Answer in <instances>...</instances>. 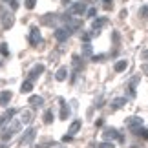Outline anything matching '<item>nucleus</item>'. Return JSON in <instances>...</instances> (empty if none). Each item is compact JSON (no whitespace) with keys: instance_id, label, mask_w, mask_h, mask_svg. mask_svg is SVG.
<instances>
[{"instance_id":"nucleus-1","label":"nucleus","mask_w":148,"mask_h":148,"mask_svg":"<svg viewBox=\"0 0 148 148\" xmlns=\"http://www.w3.org/2000/svg\"><path fill=\"white\" fill-rule=\"evenodd\" d=\"M126 126H130V128H134V132H137V126H143V119L141 117H126Z\"/></svg>"},{"instance_id":"nucleus-2","label":"nucleus","mask_w":148,"mask_h":148,"mask_svg":"<svg viewBox=\"0 0 148 148\" xmlns=\"http://www.w3.org/2000/svg\"><path fill=\"white\" fill-rule=\"evenodd\" d=\"M29 44H31V46H38V44H40V31H38V27H31V31H29Z\"/></svg>"},{"instance_id":"nucleus-3","label":"nucleus","mask_w":148,"mask_h":148,"mask_svg":"<svg viewBox=\"0 0 148 148\" xmlns=\"http://www.w3.org/2000/svg\"><path fill=\"white\" fill-rule=\"evenodd\" d=\"M35 128H29V130H26V132H24V135H22V139H20V143L22 145H29L31 143V141L33 139H35Z\"/></svg>"},{"instance_id":"nucleus-4","label":"nucleus","mask_w":148,"mask_h":148,"mask_svg":"<svg viewBox=\"0 0 148 148\" xmlns=\"http://www.w3.org/2000/svg\"><path fill=\"white\" fill-rule=\"evenodd\" d=\"M68 37H70V31H68L66 27H59V29H55V38L59 42H64Z\"/></svg>"},{"instance_id":"nucleus-5","label":"nucleus","mask_w":148,"mask_h":148,"mask_svg":"<svg viewBox=\"0 0 148 148\" xmlns=\"http://www.w3.org/2000/svg\"><path fill=\"white\" fill-rule=\"evenodd\" d=\"M84 11H86V4H82V2H75L70 8V13H73V15H82Z\"/></svg>"},{"instance_id":"nucleus-6","label":"nucleus","mask_w":148,"mask_h":148,"mask_svg":"<svg viewBox=\"0 0 148 148\" xmlns=\"http://www.w3.org/2000/svg\"><path fill=\"white\" fill-rule=\"evenodd\" d=\"M2 26H4V29H9V27L13 26V15L11 13L2 11Z\"/></svg>"},{"instance_id":"nucleus-7","label":"nucleus","mask_w":148,"mask_h":148,"mask_svg":"<svg viewBox=\"0 0 148 148\" xmlns=\"http://www.w3.org/2000/svg\"><path fill=\"white\" fill-rule=\"evenodd\" d=\"M59 102H60V119H62V121H66L68 115L71 113V112H70V106L66 104V101H64V99H60Z\"/></svg>"},{"instance_id":"nucleus-8","label":"nucleus","mask_w":148,"mask_h":148,"mask_svg":"<svg viewBox=\"0 0 148 148\" xmlns=\"http://www.w3.org/2000/svg\"><path fill=\"white\" fill-rule=\"evenodd\" d=\"M104 139H117V141H123V135L117 132V130H113V128H110V130H106L104 132V135H102Z\"/></svg>"},{"instance_id":"nucleus-9","label":"nucleus","mask_w":148,"mask_h":148,"mask_svg":"<svg viewBox=\"0 0 148 148\" xmlns=\"http://www.w3.org/2000/svg\"><path fill=\"white\" fill-rule=\"evenodd\" d=\"M44 73V66L42 64H37L35 68H33V70L29 71V81H33V79H37L38 75H42Z\"/></svg>"},{"instance_id":"nucleus-10","label":"nucleus","mask_w":148,"mask_h":148,"mask_svg":"<svg viewBox=\"0 0 148 148\" xmlns=\"http://www.w3.org/2000/svg\"><path fill=\"white\" fill-rule=\"evenodd\" d=\"M20 128H22V123H20V119H13V121L9 123V128H8V130H9L11 134H15V132H18Z\"/></svg>"},{"instance_id":"nucleus-11","label":"nucleus","mask_w":148,"mask_h":148,"mask_svg":"<svg viewBox=\"0 0 148 148\" xmlns=\"http://www.w3.org/2000/svg\"><path fill=\"white\" fill-rule=\"evenodd\" d=\"M11 97H13V93H11V92H8V90H5V92H2V93H0V104L5 106V104L11 101Z\"/></svg>"},{"instance_id":"nucleus-12","label":"nucleus","mask_w":148,"mask_h":148,"mask_svg":"<svg viewBox=\"0 0 148 148\" xmlns=\"http://www.w3.org/2000/svg\"><path fill=\"white\" fill-rule=\"evenodd\" d=\"M124 104H126V97H117L115 101H112V110H119Z\"/></svg>"},{"instance_id":"nucleus-13","label":"nucleus","mask_w":148,"mask_h":148,"mask_svg":"<svg viewBox=\"0 0 148 148\" xmlns=\"http://www.w3.org/2000/svg\"><path fill=\"white\" fill-rule=\"evenodd\" d=\"M128 68V60H119V62H115V66H113V70H115L117 73H121V71H124Z\"/></svg>"},{"instance_id":"nucleus-14","label":"nucleus","mask_w":148,"mask_h":148,"mask_svg":"<svg viewBox=\"0 0 148 148\" xmlns=\"http://www.w3.org/2000/svg\"><path fill=\"white\" fill-rule=\"evenodd\" d=\"M29 104L31 106H42L44 104V99L40 97V95H33V97H29Z\"/></svg>"},{"instance_id":"nucleus-15","label":"nucleus","mask_w":148,"mask_h":148,"mask_svg":"<svg viewBox=\"0 0 148 148\" xmlns=\"http://www.w3.org/2000/svg\"><path fill=\"white\" fill-rule=\"evenodd\" d=\"M68 77V68H59V71L55 73V79L57 81H64Z\"/></svg>"},{"instance_id":"nucleus-16","label":"nucleus","mask_w":148,"mask_h":148,"mask_svg":"<svg viewBox=\"0 0 148 148\" xmlns=\"http://www.w3.org/2000/svg\"><path fill=\"white\" fill-rule=\"evenodd\" d=\"M31 90H33V82H31V81H26V82L20 86V92H22V93H29Z\"/></svg>"},{"instance_id":"nucleus-17","label":"nucleus","mask_w":148,"mask_h":148,"mask_svg":"<svg viewBox=\"0 0 148 148\" xmlns=\"http://www.w3.org/2000/svg\"><path fill=\"white\" fill-rule=\"evenodd\" d=\"M42 121L46 123V124H51V123H53V112H51V110L44 112V115H42Z\"/></svg>"},{"instance_id":"nucleus-18","label":"nucleus","mask_w":148,"mask_h":148,"mask_svg":"<svg viewBox=\"0 0 148 148\" xmlns=\"http://www.w3.org/2000/svg\"><path fill=\"white\" fill-rule=\"evenodd\" d=\"M79 130H81V121H73L70 126V135H75Z\"/></svg>"},{"instance_id":"nucleus-19","label":"nucleus","mask_w":148,"mask_h":148,"mask_svg":"<svg viewBox=\"0 0 148 148\" xmlns=\"http://www.w3.org/2000/svg\"><path fill=\"white\" fill-rule=\"evenodd\" d=\"M104 24H106V18H95L93 20V31H99Z\"/></svg>"},{"instance_id":"nucleus-20","label":"nucleus","mask_w":148,"mask_h":148,"mask_svg":"<svg viewBox=\"0 0 148 148\" xmlns=\"http://www.w3.org/2000/svg\"><path fill=\"white\" fill-rule=\"evenodd\" d=\"M31 119H33V113L31 112H24V113H22V117H20V123L22 124H27Z\"/></svg>"},{"instance_id":"nucleus-21","label":"nucleus","mask_w":148,"mask_h":148,"mask_svg":"<svg viewBox=\"0 0 148 148\" xmlns=\"http://www.w3.org/2000/svg\"><path fill=\"white\" fill-rule=\"evenodd\" d=\"M11 135H13V134H11V132H9L8 128H5L4 132L0 134V141H8V139H11Z\"/></svg>"},{"instance_id":"nucleus-22","label":"nucleus","mask_w":148,"mask_h":148,"mask_svg":"<svg viewBox=\"0 0 148 148\" xmlns=\"http://www.w3.org/2000/svg\"><path fill=\"white\" fill-rule=\"evenodd\" d=\"M73 68H75V70H81V59H79V55H73Z\"/></svg>"},{"instance_id":"nucleus-23","label":"nucleus","mask_w":148,"mask_h":148,"mask_svg":"<svg viewBox=\"0 0 148 148\" xmlns=\"http://www.w3.org/2000/svg\"><path fill=\"white\" fill-rule=\"evenodd\" d=\"M0 53H2L4 57H8V55H9V48H8V44H5V42H4V44H0Z\"/></svg>"},{"instance_id":"nucleus-24","label":"nucleus","mask_w":148,"mask_h":148,"mask_svg":"<svg viewBox=\"0 0 148 148\" xmlns=\"http://www.w3.org/2000/svg\"><path fill=\"white\" fill-rule=\"evenodd\" d=\"M82 53H84V55H92V46H90L88 42H84V46H82Z\"/></svg>"},{"instance_id":"nucleus-25","label":"nucleus","mask_w":148,"mask_h":148,"mask_svg":"<svg viewBox=\"0 0 148 148\" xmlns=\"http://www.w3.org/2000/svg\"><path fill=\"white\" fill-rule=\"evenodd\" d=\"M139 15L143 16V18H148V5H143V8H141V11H139Z\"/></svg>"},{"instance_id":"nucleus-26","label":"nucleus","mask_w":148,"mask_h":148,"mask_svg":"<svg viewBox=\"0 0 148 148\" xmlns=\"http://www.w3.org/2000/svg\"><path fill=\"white\" fill-rule=\"evenodd\" d=\"M24 4H26L27 9H33V8H35V4H37V0H26Z\"/></svg>"},{"instance_id":"nucleus-27","label":"nucleus","mask_w":148,"mask_h":148,"mask_svg":"<svg viewBox=\"0 0 148 148\" xmlns=\"http://www.w3.org/2000/svg\"><path fill=\"white\" fill-rule=\"evenodd\" d=\"M135 134H137V135H141L143 139H148V130H137Z\"/></svg>"},{"instance_id":"nucleus-28","label":"nucleus","mask_w":148,"mask_h":148,"mask_svg":"<svg viewBox=\"0 0 148 148\" xmlns=\"http://www.w3.org/2000/svg\"><path fill=\"white\" fill-rule=\"evenodd\" d=\"M71 139H73V135H70V134H66L64 137H62V143H71Z\"/></svg>"},{"instance_id":"nucleus-29","label":"nucleus","mask_w":148,"mask_h":148,"mask_svg":"<svg viewBox=\"0 0 148 148\" xmlns=\"http://www.w3.org/2000/svg\"><path fill=\"white\" fill-rule=\"evenodd\" d=\"M99 148H115V146H113L112 143H101V145H99Z\"/></svg>"},{"instance_id":"nucleus-30","label":"nucleus","mask_w":148,"mask_h":148,"mask_svg":"<svg viewBox=\"0 0 148 148\" xmlns=\"http://www.w3.org/2000/svg\"><path fill=\"white\" fill-rule=\"evenodd\" d=\"M90 37H92L90 33H84V35H82V42H90Z\"/></svg>"},{"instance_id":"nucleus-31","label":"nucleus","mask_w":148,"mask_h":148,"mask_svg":"<svg viewBox=\"0 0 148 148\" xmlns=\"http://www.w3.org/2000/svg\"><path fill=\"white\" fill-rule=\"evenodd\" d=\"M95 13H97V11H95V8H92V9H88V16H95Z\"/></svg>"},{"instance_id":"nucleus-32","label":"nucleus","mask_w":148,"mask_h":148,"mask_svg":"<svg viewBox=\"0 0 148 148\" xmlns=\"http://www.w3.org/2000/svg\"><path fill=\"white\" fill-rule=\"evenodd\" d=\"M11 8L16 9V8H18V2H16V0H11Z\"/></svg>"},{"instance_id":"nucleus-33","label":"nucleus","mask_w":148,"mask_h":148,"mask_svg":"<svg viewBox=\"0 0 148 148\" xmlns=\"http://www.w3.org/2000/svg\"><path fill=\"white\" fill-rule=\"evenodd\" d=\"M102 59H104L102 55H95V57H93V60H95V62H97V60H102Z\"/></svg>"},{"instance_id":"nucleus-34","label":"nucleus","mask_w":148,"mask_h":148,"mask_svg":"<svg viewBox=\"0 0 148 148\" xmlns=\"http://www.w3.org/2000/svg\"><path fill=\"white\" fill-rule=\"evenodd\" d=\"M60 2H62V4H64V5H68V4H70V2H71V0H60Z\"/></svg>"},{"instance_id":"nucleus-35","label":"nucleus","mask_w":148,"mask_h":148,"mask_svg":"<svg viewBox=\"0 0 148 148\" xmlns=\"http://www.w3.org/2000/svg\"><path fill=\"white\" fill-rule=\"evenodd\" d=\"M0 148H8V146H5V145H0Z\"/></svg>"}]
</instances>
